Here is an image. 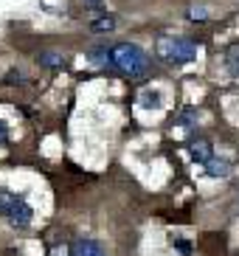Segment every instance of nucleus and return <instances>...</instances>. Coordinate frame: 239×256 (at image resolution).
Returning a JSON list of instances; mask_svg holds the SVG:
<instances>
[{"instance_id":"nucleus-1","label":"nucleus","mask_w":239,"mask_h":256,"mask_svg":"<svg viewBox=\"0 0 239 256\" xmlns=\"http://www.w3.org/2000/svg\"><path fill=\"white\" fill-rule=\"evenodd\" d=\"M110 60H112V70H118L130 79H144L150 74V56L135 42H116L110 48Z\"/></svg>"},{"instance_id":"nucleus-2","label":"nucleus","mask_w":239,"mask_h":256,"mask_svg":"<svg viewBox=\"0 0 239 256\" xmlns=\"http://www.w3.org/2000/svg\"><path fill=\"white\" fill-rule=\"evenodd\" d=\"M155 56L166 65H186L197 56V46L192 40L186 37H174V34H164V37H158L155 42Z\"/></svg>"},{"instance_id":"nucleus-3","label":"nucleus","mask_w":239,"mask_h":256,"mask_svg":"<svg viewBox=\"0 0 239 256\" xmlns=\"http://www.w3.org/2000/svg\"><path fill=\"white\" fill-rule=\"evenodd\" d=\"M0 217H3V222H8L12 228L22 231V228L31 226V220H34V208H31L22 197H17L14 192L0 188Z\"/></svg>"},{"instance_id":"nucleus-4","label":"nucleus","mask_w":239,"mask_h":256,"mask_svg":"<svg viewBox=\"0 0 239 256\" xmlns=\"http://www.w3.org/2000/svg\"><path fill=\"white\" fill-rule=\"evenodd\" d=\"M70 256H107V254L96 240H74L70 242Z\"/></svg>"},{"instance_id":"nucleus-5","label":"nucleus","mask_w":239,"mask_h":256,"mask_svg":"<svg viewBox=\"0 0 239 256\" xmlns=\"http://www.w3.org/2000/svg\"><path fill=\"white\" fill-rule=\"evenodd\" d=\"M188 155H192V160H197V164H208L214 155H211V144L206 141V138H194V141H188Z\"/></svg>"},{"instance_id":"nucleus-6","label":"nucleus","mask_w":239,"mask_h":256,"mask_svg":"<svg viewBox=\"0 0 239 256\" xmlns=\"http://www.w3.org/2000/svg\"><path fill=\"white\" fill-rule=\"evenodd\" d=\"M206 174H208V178H228V174H231V164L225 158H211L208 164H206Z\"/></svg>"},{"instance_id":"nucleus-7","label":"nucleus","mask_w":239,"mask_h":256,"mask_svg":"<svg viewBox=\"0 0 239 256\" xmlns=\"http://www.w3.org/2000/svg\"><path fill=\"white\" fill-rule=\"evenodd\" d=\"M40 65H42V68L60 70V68H65V65H68V60L62 56L60 51H45V54H40Z\"/></svg>"},{"instance_id":"nucleus-8","label":"nucleus","mask_w":239,"mask_h":256,"mask_svg":"<svg viewBox=\"0 0 239 256\" xmlns=\"http://www.w3.org/2000/svg\"><path fill=\"white\" fill-rule=\"evenodd\" d=\"M90 28L96 31V34H107V31L116 28V17L112 14H98L96 20H90Z\"/></svg>"},{"instance_id":"nucleus-9","label":"nucleus","mask_w":239,"mask_h":256,"mask_svg":"<svg viewBox=\"0 0 239 256\" xmlns=\"http://www.w3.org/2000/svg\"><path fill=\"white\" fill-rule=\"evenodd\" d=\"M138 104L146 107V110H158V107L164 104V102H160V90H144L141 96H138Z\"/></svg>"},{"instance_id":"nucleus-10","label":"nucleus","mask_w":239,"mask_h":256,"mask_svg":"<svg viewBox=\"0 0 239 256\" xmlns=\"http://www.w3.org/2000/svg\"><path fill=\"white\" fill-rule=\"evenodd\" d=\"M225 70H228L234 79H239V46L228 48V54H225Z\"/></svg>"},{"instance_id":"nucleus-11","label":"nucleus","mask_w":239,"mask_h":256,"mask_svg":"<svg viewBox=\"0 0 239 256\" xmlns=\"http://www.w3.org/2000/svg\"><path fill=\"white\" fill-rule=\"evenodd\" d=\"M90 62H93V65H98V68H112L110 48H93V51H90Z\"/></svg>"},{"instance_id":"nucleus-12","label":"nucleus","mask_w":239,"mask_h":256,"mask_svg":"<svg viewBox=\"0 0 239 256\" xmlns=\"http://www.w3.org/2000/svg\"><path fill=\"white\" fill-rule=\"evenodd\" d=\"M197 116H200V113H197L194 107H188L186 113H183V116H180V118H178V124H180V127H192V124H194V121H197Z\"/></svg>"},{"instance_id":"nucleus-13","label":"nucleus","mask_w":239,"mask_h":256,"mask_svg":"<svg viewBox=\"0 0 239 256\" xmlns=\"http://www.w3.org/2000/svg\"><path fill=\"white\" fill-rule=\"evenodd\" d=\"M188 20H206V12H202V8H192V12H188Z\"/></svg>"},{"instance_id":"nucleus-14","label":"nucleus","mask_w":239,"mask_h":256,"mask_svg":"<svg viewBox=\"0 0 239 256\" xmlns=\"http://www.w3.org/2000/svg\"><path fill=\"white\" fill-rule=\"evenodd\" d=\"M6 82H8V84H14V82H17V84H22V74H20V70H12Z\"/></svg>"},{"instance_id":"nucleus-15","label":"nucleus","mask_w":239,"mask_h":256,"mask_svg":"<svg viewBox=\"0 0 239 256\" xmlns=\"http://www.w3.org/2000/svg\"><path fill=\"white\" fill-rule=\"evenodd\" d=\"M174 245H178V248L183 250V254H186V256L192 254V245H188V242H180V240H178V242H174Z\"/></svg>"},{"instance_id":"nucleus-16","label":"nucleus","mask_w":239,"mask_h":256,"mask_svg":"<svg viewBox=\"0 0 239 256\" xmlns=\"http://www.w3.org/2000/svg\"><path fill=\"white\" fill-rule=\"evenodd\" d=\"M6 136H8V130H6V124L0 121V141H6Z\"/></svg>"},{"instance_id":"nucleus-17","label":"nucleus","mask_w":239,"mask_h":256,"mask_svg":"<svg viewBox=\"0 0 239 256\" xmlns=\"http://www.w3.org/2000/svg\"><path fill=\"white\" fill-rule=\"evenodd\" d=\"M90 3H93V6H96V8H98V6H102V0H90Z\"/></svg>"}]
</instances>
